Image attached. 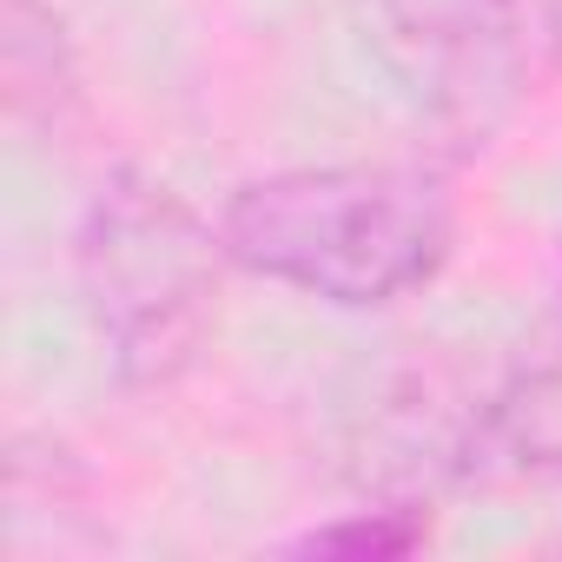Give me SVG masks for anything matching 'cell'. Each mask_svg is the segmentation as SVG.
I'll return each instance as SVG.
<instances>
[{"mask_svg": "<svg viewBox=\"0 0 562 562\" xmlns=\"http://www.w3.org/2000/svg\"><path fill=\"white\" fill-rule=\"evenodd\" d=\"M225 258L338 312L424 292L450 258V192L424 166H285L225 192Z\"/></svg>", "mask_w": 562, "mask_h": 562, "instance_id": "obj_1", "label": "cell"}, {"mask_svg": "<svg viewBox=\"0 0 562 562\" xmlns=\"http://www.w3.org/2000/svg\"><path fill=\"white\" fill-rule=\"evenodd\" d=\"M218 265H232L218 218H199L166 179L133 166L100 179L74 232V271L126 391L172 384L199 358L218 305Z\"/></svg>", "mask_w": 562, "mask_h": 562, "instance_id": "obj_2", "label": "cell"}, {"mask_svg": "<svg viewBox=\"0 0 562 562\" xmlns=\"http://www.w3.org/2000/svg\"><path fill=\"white\" fill-rule=\"evenodd\" d=\"M371 67L437 159H476L522 100L516 0H345Z\"/></svg>", "mask_w": 562, "mask_h": 562, "instance_id": "obj_3", "label": "cell"}]
</instances>
